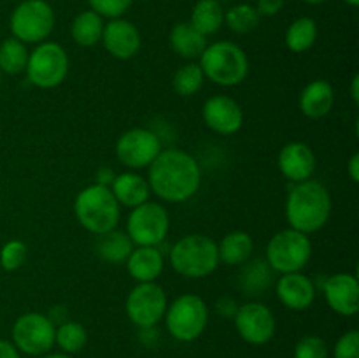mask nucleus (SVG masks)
<instances>
[{
    "mask_svg": "<svg viewBox=\"0 0 359 358\" xmlns=\"http://www.w3.org/2000/svg\"><path fill=\"white\" fill-rule=\"evenodd\" d=\"M147 168L151 192L163 202H186L202 185V168L196 158L175 147L161 150L156 160Z\"/></svg>",
    "mask_w": 359,
    "mask_h": 358,
    "instance_id": "f257e3e1",
    "label": "nucleus"
},
{
    "mask_svg": "<svg viewBox=\"0 0 359 358\" xmlns=\"http://www.w3.org/2000/svg\"><path fill=\"white\" fill-rule=\"evenodd\" d=\"M332 216V197L323 183L307 179L297 183L287 193L286 220L290 228L302 234L319 232Z\"/></svg>",
    "mask_w": 359,
    "mask_h": 358,
    "instance_id": "f03ea898",
    "label": "nucleus"
},
{
    "mask_svg": "<svg viewBox=\"0 0 359 358\" xmlns=\"http://www.w3.org/2000/svg\"><path fill=\"white\" fill-rule=\"evenodd\" d=\"M74 213L81 227L86 228L90 234L104 235L118 227L119 218H121V206L112 195L109 186L95 183L77 193Z\"/></svg>",
    "mask_w": 359,
    "mask_h": 358,
    "instance_id": "7ed1b4c3",
    "label": "nucleus"
},
{
    "mask_svg": "<svg viewBox=\"0 0 359 358\" xmlns=\"http://www.w3.org/2000/svg\"><path fill=\"white\" fill-rule=\"evenodd\" d=\"M170 265L186 279L210 276L219 265L217 242L203 234H189L179 239L170 249Z\"/></svg>",
    "mask_w": 359,
    "mask_h": 358,
    "instance_id": "20e7f679",
    "label": "nucleus"
},
{
    "mask_svg": "<svg viewBox=\"0 0 359 358\" xmlns=\"http://www.w3.org/2000/svg\"><path fill=\"white\" fill-rule=\"evenodd\" d=\"M203 76L219 86H237L248 77L249 60L244 49L230 41L209 44L200 55Z\"/></svg>",
    "mask_w": 359,
    "mask_h": 358,
    "instance_id": "39448f33",
    "label": "nucleus"
},
{
    "mask_svg": "<svg viewBox=\"0 0 359 358\" xmlns=\"http://www.w3.org/2000/svg\"><path fill=\"white\" fill-rule=\"evenodd\" d=\"M165 325L168 333L181 343L198 339L209 323V307L200 295L184 293L167 305Z\"/></svg>",
    "mask_w": 359,
    "mask_h": 358,
    "instance_id": "423d86ee",
    "label": "nucleus"
},
{
    "mask_svg": "<svg viewBox=\"0 0 359 358\" xmlns=\"http://www.w3.org/2000/svg\"><path fill=\"white\" fill-rule=\"evenodd\" d=\"M55 9L48 0H23L9 18L11 34L23 44L44 42L55 30Z\"/></svg>",
    "mask_w": 359,
    "mask_h": 358,
    "instance_id": "0eeeda50",
    "label": "nucleus"
},
{
    "mask_svg": "<svg viewBox=\"0 0 359 358\" xmlns=\"http://www.w3.org/2000/svg\"><path fill=\"white\" fill-rule=\"evenodd\" d=\"M312 258V242L307 234L284 228L266 244L265 260L273 272H302Z\"/></svg>",
    "mask_w": 359,
    "mask_h": 358,
    "instance_id": "6e6552de",
    "label": "nucleus"
},
{
    "mask_svg": "<svg viewBox=\"0 0 359 358\" xmlns=\"http://www.w3.org/2000/svg\"><path fill=\"white\" fill-rule=\"evenodd\" d=\"M69 55L58 42L44 41L28 53V62L25 74L34 86L42 90H51L60 86L69 74Z\"/></svg>",
    "mask_w": 359,
    "mask_h": 358,
    "instance_id": "1a4fd4ad",
    "label": "nucleus"
},
{
    "mask_svg": "<svg viewBox=\"0 0 359 358\" xmlns=\"http://www.w3.org/2000/svg\"><path fill=\"white\" fill-rule=\"evenodd\" d=\"M170 230L168 211L158 202L140 204L133 207L126 220V235L135 246H158L167 239Z\"/></svg>",
    "mask_w": 359,
    "mask_h": 358,
    "instance_id": "9d476101",
    "label": "nucleus"
},
{
    "mask_svg": "<svg viewBox=\"0 0 359 358\" xmlns=\"http://www.w3.org/2000/svg\"><path fill=\"white\" fill-rule=\"evenodd\" d=\"M167 305V293L156 281H153V283H139L130 290L125 302V311L133 325L139 329H153L163 319Z\"/></svg>",
    "mask_w": 359,
    "mask_h": 358,
    "instance_id": "9b49d317",
    "label": "nucleus"
},
{
    "mask_svg": "<svg viewBox=\"0 0 359 358\" xmlns=\"http://www.w3.org/2000/svg\"><path fill=\"white\" fill-rule=\"evenodd\" d=\"M55 323L42 312H25L13 325V344L20 353L37 357L55 346Z\"/></svg>",
    "mask_w": 359,
    "mask_h": 358,
    "instance_id": "f8f14e48",
    "label": "nucleus"
},
{
    "mask_svg": "<svg viewBox=\"0 0 359 358\" xmlns=\"http://www.w3.org/2000/svg\"><path fill=\"white\" fill-rule=\"evenodd\" d=\"M161 153V139L149 128H132L116 140V157L128 168H146Z\"/></svg>",
    "mask_w": 359,
    "mask_h": 358,
    "instance_id": "ddd939ff",
    "label": "nucleus"
},
{
    "mask_svg": "<svg viewBox=\"0 0 359 358\" xmlns=\"http://www.w3.org/2000/svg\"><path fill=\"white\" fill-rule=\"evenodd\" d=\"M233 321L242 340L252 346H263L276 336V316L272 309L262 302H245L238 305Z\"/></svg>",
    "mask_w": 359,
    "mask_h": 358,
    "instance_id": "4468645a",
    "label": "nucleus"
},
{
    "mask_svg": "<svg viewBox=\"0 0 359 358\" xmlns=\"http://www.w3.org/2000/svg\"><path fill=\"white\" fill-rule=\"evenodd\" d=\"M205 125L219 135H233L244 125V111L228 95H214L207 98L202 107Z\"/></svg>",
    "mask_w": 359,
    "mask_h": 358,
    "instance_id": "2eb2a0df",
    "label": "nucleus"
},
{
    "mask_svg": "<svg viewBox=\"0 0 359 358\" xmlns=\"http://www.w3.org/2000/svg\"><path fill=\"white\" fill-rule=\"evenodd\" d=\"M326 304L340 316H354L359 311V281L356 274L337 272L323 284Z\"/></svg>",
    "mask_w": 359,
    "mask_h": 358,
    "instance_id": "dca6fc26",
    "label": "nucleus"
},
{
    "mask_svg": "<svg viewBox=\"0 0 359 358\" xmlns=\"http://www.w3.org/2000/svg\"><path fill=\"white\" fill-rule=\"evenodd\" d=\"M100 42L112 58L130 60L140 51L142 37H140L139 28L132 21L125 18H114L105 23Z\"/></svg>",
    "mask_w": 359,
    "mask_h": 358,
    "instance_id": "f3484780",
    "label": "nucleus"
},
{
    "mask_svg": "<svg viewBox=\"0 0 359 358\" xmlns=\"http://www.w3.org/2000/svg\"><path fill=\"white\" fill-rule=\"evenodd\" d=\"M280 174L291 183H302L312 178L316 171V154L309 144L294 140L287 142L277 157Z\"/></svg>",
    "mask_w": 359,
    "mask_h": 358,
    "instance_id": "a211bd4d",
    "label": "nucleus"
},
{
    "mask_svg": "<svg viewBox=\"0 0 359 358\" xmlns=\"http://www.w3.org/2000/svg\"><path fill=\"white\" fill-rule=\"evenodd\" d=\"M276 293L280 304L291 311H305L316 300V284L302 272L280 274L276 284Z\"/></svg>",
    "mask_w": 359,
    "mask_h": 358,
    "instance_id": "6ab92c4d",
    "label": "nucleus"
},
{
    "mask_svg": "<svg viewBox=\"0 0 359 358\" xmlns=\"http://www.w3.org/2000/svg\"><path fill=\"white\" fill-rule=\"evenodd\" d=\"M126 270L137 283H153L161 276L165 267L163 253L158 246H137L126 260Z\"/></svg>",
    "mask_w": 359,
    "mask_h": 358,
    "instance_id": "aec40b11",
    "label": "nucleus"
},
{
    "mask_svg": "<svg viewBox=\"0 0 359 358\" xmlns=\"http://www.w3.org/2000/svg\"><path fill=\"white\" fill-rule=\"evenodd\" d=\"M335 104V90L326 79H314L302 90L298 105L311 119H321L332 112Z\"/></svg>",
    "mask_w": 359,
    "mask_h": 358,
    "instance_id": "412c9836",
    "label": "nucleus"
},
{
    "mask_svg": "<svg viewBox=\"0 0 359 358\" xmlns=\"http://www.w3.org/2000/svg\"><path fill=\"white\" fill-rule=\"evenodd\" d=\"M109 188H111L112 195L116 197L119 206L130 207V209L147 202L151 195L147 179L135 174V172H123V174L116 175Z\"/></svg>",
    "mask_w": 359,
    "mask_h": 358,
    "instance_id": "4be33fe9",
    "label": "nucleus"
},
{
    "mask_svg": "<svg viewBox=\"0 0 359 358\" xmlns=\"http://www.w3.org/2000/svg\"><path fill=\"white\" fill-rule=\"evenodd\" d=\"M168 42L174 53H177L182 58H200L203 49L207 48L205 35L200 34L196 28L191 27L189 21H181L172 27Z\"/></svg>",
    "mask_w": 359,
    "mask_h": 358,
    "instance_id": "5701e85b",
    "label": "nucleus"
},
{
    "mask_svg": "<svg viewBox=\"0 0 359 358\" xmlns=\"http://www.w3.org/2000/svg\"><path fill=\"white\" fill-rule=\"evenodd\" d=\"M252 251H255V241L244 230L230 232L217 244L219 262H223L224 265H242L251 258Z\"/></svg>",
    "mask_w": 359,
    "mask_h": 358,
    "instance_id": "b1692460",
    "label": "nucleus"
},
{
    "mask_svg": "<svg viewBox=\"0 0 359 358\" xmlns=\"http://www.w3.org/2000/svg\"><path fill=\"white\" fill-rule=\"evenodd\" d=\"M272 272L266 260L262 258H249L248 262L242 263L241 274H238V286L248 295L265 293L272 284Z\"/></svg>",
    "mask_w": 359,
    "mask_h": 358,
    "instance_id": "393cba45",
    "label": "nucleus"
},
{
    "mask_svg": "<svg viewBox=\"0 0 359 358\" xmlns=\"http://www.w3.org/2000/svg\"><path fill=\"white\" fill-rule=\"evenodd\" d=\"M104 27V18L95 11L88 9L74 18L72 25H70V35L76 44L83 46V48H91L102 41Z\"/></svg>",
    "mask_w": 359,
    "mask_h": 358,
    "instance_id": "a878e982",
    "label": "nucleus"
},
{
    "mask_svg": "<svg viewBox=\"0 0 359 358\" xmlns=\"http://www.w3.org/2000/svg\"><path fill=\"white\" fill-rule=\"evenodd\" d=\"M189 23L202 35H214L224 25V9L219 0H198L191 11Z\"/></svg>",
    "mask_w": 359,
    "mask_h": 358,
    "instance_id": "bb28decb",
    "label": "nucleus"
},
{
    "mask_svg": "<svg viewBox=\"0 0 359 358\" xmlns=\"http://www.w3.org/2000/svg\"><path fill=\"white\" fill-rule=\"evenodd\" d=\"M133 248H135V244L126 235V232H119L114 228V230L100 235L97 242V255L104 262L118 265V263H125L128 260Z\"/></svg>",
    "mask_w": 359,
    "mask_h": 358,
    "instance_id": "cd10ccee",
    "label": "nucleus"
},
{
    "mask_svg": "<svg viewBox=\"0 0 359 358\" xmlns=\"http://www.w3.org/2000/svg\"><path fill=\"white\" fill-rule=\"evenodd\" d=\"M286 46L293 53H305L318 41V23L314 18L302 16L297 18L286 30Z\"/></svg>",
    "mask_w": 359,
    "mask_h": 358,
    "instance_id": "c85d7f7f",
    "label": "nucleus"
},
{
    "mask_svg": "<svg viewBox=\"0 0 359 358\" xmlns=\"http://www.w3.org/2000/svg\"><path fill=\"white\" fill-rule=\"evenodd\" d=\"M27 62V44L14 37H7L0 42V70H2V74L16 76V74L25 72Z\"/></svg>",
    "mask_w": 359,
    "mask_h": 358,
    "instance_id": "c756f323",
    "label": "nucleus"
},
{
    "mask_svg": "<svg viewBox=\"0 0 359 358\" xmlns=\"http://www.w3.org/2000/svg\"><path fill=\"white\" fill-rule=\"evenodd\" d=\"M259 13L256 11L255 6L251 4H237V6H231L230 9L224 11V25L230 28L233 34L244 35L251 34L259 23Z\"/></svg>",
    "mask_w": 359,
    "mask_h": 358,
    "instance_id": "7c9ffc66",
    "label": "nucleus"
},
{
    "mask_svg": "<svg viewBox=\"0 0 359 358\" xmlns=\"http://www.w3.org/2000/svg\"><path fill=\"white\" fill-rule=\"evenodd\" d=\"M88 343V332L81 323L63 321L55 330V344L67 354L79 353Z\"/></svg>",
    "mask_w": 359,
    "mask_h": 358,
    "instance_id": "2f4dec72",
    "label": "nucleus"
},
{
    "mask_svg": "<svg viewBox=\"0 0 359 358\" xmlns=\"http://www.w3.org/2000/svg\"><path fill=\"white\" fill-rule=\"evenodd\" d=\"M203 81H205V76L198 63H186L175 70L172 77V88L181 97H193L202 90Z\"/></svg>",
    "mask_w": 359,
    "mask_h": 358,
    "instance_id": "473e14b6",
    "label": "nucleus"
},
{
    "mask_svg": "<svg viewBox=\"0 0 359 358\" xmlns=\"http://www.w3.org/2000/svg\"><path fill=\"white\" fill-rule=\"evenodd\" d=\"M27 244L20 239H11L0 249V267L7 272L21 269L23 263L27 262Z\"/></svg>",
    "mask_w": 359,
    "mask_h": 358,
    "instance_id": "72a5a7b5",
    "label": "nucleus"
},
{
    "mask_svg": "<svg viewBox=\"0 0 359 358\" xmlns=\"http://www.w3.org/2000/svg\"><path fill=\"white\" fill-rule=\"evenodd\" d=\"M294 358H328V344L319 336H304L294 346Z\"/></svg>",
    "mask_w": 359,
    "mask_h": 358,
    "instance_id": "f704fd0d",
    "label": "nucleus"
},
{
    "mask_svg": "<svg viewBox=\"0 0 359 358\" xmlns=\"http://www.w3.org/2000/svg\"><path fill=\"white\" fill-rule=\"evenodd\" d=\"M88 4H90V9L100 14L102 18L114 20V18H123L128 13L133 0H88Z\"/></svg>",
    "mask_w": 359,
    "mask_h": 358,
    "instance_id": "c9c22d12",
    "label": "nucleus"
},
{
    "mask_svg": "<svg viewBox=\"0 0 359 358\" xmlns=\"http://www.w3.org/2000/svg\"><path fill=\"white\" fill-rule=\"evenodd\" d=\"M333 358H359L358 330H349L339 337L333 347Z\"/></svg>",
    "mask_w": 359,
    "mask_h": 358,
    "instance_id": "e433bc0d",
    "label": "nucleus"
},
{
    "mask_svg": "<svg viewBox=\"0 0 359 358\" xmlns=\"http://www.w3.org/2000/svg\"><path fill=\"white\" fill-rule=\"evenodd\" d=\"M256 11L259 13V16H276L283 11L284 7V0H258L256 2Z\"/></svg>",
    "mask_w": 359,
    "mask_h": 358,
    "instance_id": "4c0bfd02",
    "label": "nucleus"
},
{
    "mask_svg": "<svg viewBox=\"0 0 359 358\" xmlns=\"http://www.w3.org/2000/svg\"><path fill=\"white\" fill-rule=\"evenodd\" d=\"M237 309H238V304L235 302L233 297H228V295H224V297L217 298L216 311H217V314H221L223 318H233L235 312H237Z\"/></svg>",
    "mask_w": 359,
    "mask_h": 358,
    "instance_id": "58836bf2",
    "label": "nucleus"
},
{
    "mask_svg": "<svg viewBox=\"0 0 359 358\" xmlns=\"http://www.w3.org/2000/svg\"><path fill=\"white\" fill-rule=\"evenodd\" d=\"M0 358H21V353L13 343L0 339Z\"/></svg>",
    "mask_w": 359,
    "mask_h": 358,
    "instance_id": "ea45409f",
    "label": "nucleus"
},
{
    "mask_svg": "<svg viewBox=\"0 0 359 358\" xmlns=\"http://www.w3.org/2000/svg\"><path fill=\"white\" fill-rule=\"evenodd\" d=\"M347 175L353 183H359V154L354 153L347 161Z\"/></svg>",
    "mask_w": 359,
    "mask_h": 358,
    "instance_id": "a19ab883",
    "label": "nucleus"
},
{
    "mask_svg": "<svg viewBox=\"0 0 359 358\" xmlns=\"http://www.w3.org/2000/svg\"><path fill=\"white\" fill-rule=\"evenodd\" d=\"M114 178H116V174H114V171H112V168H109V167L98 168V172H97V183H98V185L111 186L112 181H114Z\"/></svg>",
    "mask_w": 359,
    "mask_h": 358,
    "instance_id": "79ce46f5",
    "label": "nucleus"
},
{
    "mask_svg": "<svg viewBox=\"0 0 359 358\" xmlns=\"http://www.w3.org/2000/svg\"><path fill=\"white\" fill-rule=\"evenodd\" d=\"M351 98L354 100V104H359V74H354V77L351 79Z\"/></svg>",
    "mask_w": 359,
    "mask_h": 358,
    "instance_id": "37998d69",
    "label": "nucleus"
},
{
    "mask_svg": "<svg viewBox=\"0 0 359 358\" xmlns=\"http://www.w3.org/2000/svg\"><path fill=\"white\" fill-rule=\"evenodd\" d=\"M42 358H72V357L67 353H51V354H46V357Z\"/></svg>",
    "mask_w": 359,
    "mask_h": 358,
    "instance_id": "c03bdc74",
    "label": "nucleus"
},
{
    "mask_svg": "<svg viewBox=\"0 0 359 358\" xmlns=\"http://www.w3.org/2000/svg\"><path fill=\"white\" fill-rule=\"evenodd\" d=\"M302 2H305V4H311V6H318V4H323V2H326V0H302Z\"/></svg>",
    "mask_w": 359,
    "mask_h": 358,
    "instance_id": "a18cd8bd",
    "label": "nucleus"
},
{
    "mask_svg": "<svg viewBox=\"0 0 359 358\" xmlns=\"http://www.w3.org/2000/svg\"><path fill=\"white\" fill-rule=\"evenodd\" d=\"M344 2H346L347 6H351V7H358L359 6V0H344Z\"/></svg>",
    "mask_w": 359,
    "mask_h": 358,
    "instance_id": "49530a36",
    "label": "nucleus"
},
{
    "mask_svg": "<svg viewBox=\"0 0 359 358\" xmlns=\"http://www.w3.org/2000/svg\"><path fill=\"white\" fill-rule=\"evenodd\" d=\"M0 83H2V70H0Z\"/></svg>",
    "mask_w": 359,
    "mask_h": 358,
    "instance_id": "de8ad7c7",
    "label": "nucleus"
}]
</instances>
